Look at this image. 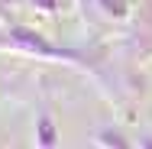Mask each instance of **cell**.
I'll use <instances>...</instances> for the list:
<instances>
[{
    "mask_svg": "<svg viewBox=\"0 0 152 149\" xmlns=\"http://www.w3.org/2000/svg\"><path fill=\"white\" fill-rule=\"evenodd\" d=\"M39 146L42 149H55V126L49 123V117L39 120Z\"/></svg>",
    "mask_w": 152,
    "mask_h": 149,
    "instance_id": "1",
    "label": "cell"
}]
</instances>
